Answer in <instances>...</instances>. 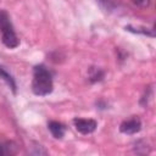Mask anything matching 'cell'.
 <instances>
[{
  "label": "cell",
  "instance_id": "7a4b0ae2",
  "mask_svg": "<svg viewBox=\"0 0 156 156\" xmlns=\"http://www.w3.org/2000/svg\"><path fill=\"white\" fill-rule=\"evenodd\" d=\"M73 123L76 129L82 134H90L98 127V123L90 118H76L73 119Z\"/></svg>",
  "mask_w": 156,
  "mask_h": 156
},
{
  "label": "cell",
  "instance_id": "277c9868",
  "mask_svg": "<svg viewBox=\"0 0 156 156\" xmlns=\"http://www.w3.org/2000/svg\"><path fill=\"white\" fill-rule=\"evenodd\" d=\"M141 129V122L138 118H132L127 119L121 123L119 130L124 134H135Z\"/></svg>",
  "mask_w": 156,
  "mask_h": 156
},
{
  "label": "cell",
  "instance_id": "52a82bcc",
  "mask_svg": "<svg viewBox=\"0 0 156 156\" xmlns=\"http://www.w3.org/2000/svg\"><path fill=\"white\" fill-rule=\"evenodd\" d=\"M104 77V72L100 69V68H96V67H91L90 71H89V79L91 82H99Z\"/></svg>",
  "mask_w": 156,
  "mask_h": 156
},
{
  "label": "cell",
  "instance_id": "ba28073f",
  "mask_svg": "<svg viewBox=\"0 0 156 156\" xmlns=\"http://www.w3.org/2000/svg\"><path fill=\"white\" fill-rule=\"evenodd\" d=\"M133 2L140 7H147L150 5V0H133Z\"/></svg>",
  "mask_w": 156,
  "mask_h": 156
},
{
  "label": "cell",
  "instance_id": "8992f818",
  "mask_svg": "<svg viewBox=\"0 0 156 156\" xmlns=\"http://www.w3.org/2000/svg\"><path fill=\"white\" fill-rule=\"evenodd\" d=\"M0 78H2L9 85H10V88L13 90V91H16V84H15V80H13V78L0 66Z\"/></svg>",
  "mask_w": 156,
  "mask_h": 156
},
{
  "label": "cell",
  "instance_id": "3957f363",
  "mask_svg": "<svg viewBox=\"0 0 156 156\" xmlns=\"http://www.w3.org/2000/svg\"><path fill=\"white\" fill-rule=\"evenodd\" d=\"M1 33H2V43L5 46H7L9 49H15L18 46L20 40H18V38L13 30V27L2 29Z\"/></svg>",
  "mask_w": 156,
  "mask_h": 156
},
{
  "label": "cell",
  "instance_id": "6da1fadb",
  "mask_svg": "<svg viewBox=\"0 0 156 156\" xmlns=\"http://www.w3.org/2000/svg\"><path fill=\"white\" fill-rule=\"evenodd\" d=\"M34 78L32 83V90L35 95L44 96L52 91V79L50 72L41 65L35 66L33 71Z\"/></svg>",
  "mask_w": 156,
  "mask_h": 156
},
{
  "label": "cell",
  "instance_id": "5b68a950",
  "mask_svg": "<svg viewBox=\"0 0 156 156\" xmlns=\"http://www.w3.org/2000/svg\"><path fill=\"white\" fill-rule=\"evenodd\" d=\"M49 130L51 132L52 136L56 139H61L65 135V127L62 123L56 122V121H51L49 122Z\"/></svg>",
  "mask_w": 156,
  "mask_h": 156
}]
</instances>
